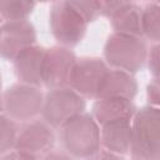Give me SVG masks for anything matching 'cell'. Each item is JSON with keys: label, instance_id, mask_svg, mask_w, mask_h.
Masks as SVG:
<instances>
[{"label": "cell", "instance_id": "25", "mask_svg": "<svg viewBox=\"0 0 160 160\" xmlns=\"http://www.w3.org/2000/svg\"><path fill=\"white\" fill-rule=\"evenodd\" d=\"M132 160H142V159H132Z\"/></svg>", "mask_w": 160, "mask_h": 160}, {"label": "cell", "instance_id": "9", "mask_svg": "<svg viewBox=\"0 0 160 160\" xmlns=\"http://www.w3.org/2000/svg\"><path fill=\"white\" fill-rule=\"evenodd\" d=\"M54 142V128L42 119H34L20 125L15 150L41 158L52 150Z\"/></svg>", "mask_w": 160, "mask_h": 160}, {"label": "cell", "instance_id": "11", "mask_svg": "<svg viewBox=\"0 0 160 160\" xmlns=\"http://www.w3.org/2000/svg\"><path fill=\"white\" fill-rule=\"evenodd\" d=\"M102 15L114 32L141 36V8L132 1H102Z\"/></svg>", "mask_w": 160, "mask_h": 160}, {"label": "cell", "instance_id": "19", "mask_svg": "<svg viewBox=\"0 0 160 160\" xmlns=\"http://www.w3.org/2000/svg\"><path fill=\"white\" fill-rule=\"evenodd\" d=\"M71 2L88 22L102 15V1L90 0V1H71Z\"/></svg>", "mask_w": 160, "mask_h": 160}, {"label": "cell", "instance_id": "14", "mask_svg": "<svg viewBox=\"0 0 160 160\" xmlns=\"http://www.w3.org/2000/svg\"><path fill=\"white\" fill-rule=\"evenodd\" d=\"M138 94V81L131 72L109 68L100 84L99 98H122L132 100Z\"/></svg>", "mask_w": 160, "mask_h": 160}, {"label": "cell", "instance_id": "8", "mask_svg": "<svg viewBox=\"0 0 160 160\" xmlns=\"http://www.w3.org/2000/svg\"><path fill=\"white\" fill-rule=\"evenodd\" d=\"M108 69L109 66L104 59L95 56L80 58L74 65L69 86L85 99H96L100 84Z\"/></svg>", "mask_w": 160, "mask_h": 160}, {"label": "cell", "instance_id": "17", "mask_svg": "<svg viewBox=\"0 0 160 160\" xmlns=\"http://www.w3.org/2000/svg\"><path fill=\"white\" fill-rule=\"evenodd\" d=\"M35 5L29 0H0V16L2 21L28 20Z\"/></svg>", "mask_w": 160, "mask_h": 160}, {"label": "cell", "instance_id": "5", "mask_svg": "<svg viewBox=\"0 0 160 160\" xmlns=\"http://www.w3.org/2000/svg\"><path fill=\"white\" fill-rule=\"evenodd\" d=\"M88 21L76 10L71 1H55L51 4L49 25L58 45L72 48L85 36Z\"/></svg>", "mask_w": 160, "mask_h": 160}, {"label": "cell", "instance_id": "12", "mask_svg": "<svg viewBox=\"0 0 160 160\" xmlns=\"http://www.w3.org/2000/svg\"><path fill=\"white\" fill-rule=\"evenodd\" d=\"M42 46L34 44L21 50L14 59V71L20 82L40 86L42 84V62L45 56Z\"/></svg>", "mask_w": 160, "mask_h": 160}, {"label": "cell", "instance_id": "6", "mask_svg": "<svg viewBox=\"0 0 160 160\" xmlns=\"http://www.w3.org/2000/svg\"><path fill=\"white\" fill-rule=\"evenodd\" d=\"M85 98L70 86L50 89L44 96L41 119L54 129H59L69 120L85 112Z\"/></svg>", "mask_w": 160, "mask_h": 160}, {"label": "cell", "instance_id": "1", "mask_svg": "<svg viewBox=\"0 0 160 160\" xmlns=\"http://www.w3.org/2000/svg\"><path fill=\"white\" fill-rule=\"evenodd\" d=\"M101 126L91 114L82 112L59 128L62 150L74 159H89L101 149Z\"/></svg>", "mask_w": 160, "mask_h": 160}, {"label": "cell", "instance_id": "21", "mask_svg": "<svg viewBox=\"0 0 160 160\" xmlns=\"http://www.w3.org/2000/svg\"><path fill=\"white\" fill-rule=\"evenodd\" d=\"M146 98L149 105L160 108V81L152 80L146 86Z\"/></svg>", "mask_w": 160, "mask_h": 160}, {"label": "cell", "instance_id": "24", "mask_svg": "<svg viewBox=\"0 0 160 160\" xmlns=\"http://www.w3.org/2000/svg\"><path fill=\"white\" fill-rule=\"evenodd\" d=\"M86 160H124V159L121 155H118V154H114L111 151L100 149L96 154H94L91 158H89Z\"/></svg>", "mask_w": 160, "mask_h": 160}, {"label": "cell", "instance_id": "4", "mask_svg": "<svg viewBox=\"0 0 160 160\" xmlns=\"http://www.w3.org/2000/svg\"><path fill=\"white\" fill-rule=\"evenodd\" d=\"M42 91L39 86L16 82L6 88L1 98L2 114L15 121L28 122L41 115L44 105Z\"/></svg>", "mask_w": 160, "mask_h": 160}, {"label": "cell", "instance_id": "2", "mask_svg": "<svg viewBox=\"0 0 160 160\" xmlns=\"http://www.w3.org/2000/svg\"><path fill=\"white\" fill-rule=\"evenodd\" d=\"M149 48L142 36L111 32L104 44V60L109 68L128 72L141 70L148 61Z\"/></svg>", "mask_w": 160, "mask_h": 160}, {"label": "cell", "instance_id": "16", "mask_svg": "<svg viewBox=\"0 0 160 160\" xmlns=\"http://www.w3.org/2000/svg\"><path fill=\"white\" fill-rule=\"evenodd\" d=\"M141 36L152 44L160 42V2H148L141 8Z\"/></svg>", "mask_w": 160, "mask_h": 160}, {"label": "cell", "instance_id": "23", "mask_svg": "<svg viewBox=\"0 0 160 160\" xmlns=\"http://www.w3.org/2000/svg\"><path fill=\"white\" fill-rule=\"evenodd\" d=\"M41 160H75V159L62 149L61 150L52 149L49 152H46L44 156H41Z\"/></svg>", "mask_w": 160, "mask_h": 160}, {"label": "cell", "instance_id": "18", "mask_svg": "<svg viewBox=\"0 0 160 160\" xmlns=\"http://www.w3.org/2000/svg\"><path fill=\"white\" fill-rule=\"evenodd\" d=\"M20 126L18 125V121L12 120L8 115L2 114L0 115V152L6 154L12 150H15L18 136H19Z\"/></svg>", "mask_w": 160, "mask_h": 160}, {"label": "cell", "instance_id": "7", "mask_svg": "<svg viewBox=\"0 0 160 160\" xmlns=\"http://www.w3.org/2000/svg\"><path fill=\"white\" fill-rule=\"evenodd\" d=\"M76 60L78 59L70 48L54 45L46 49L42 62V85L49 90L69 86Z\"/></svg>", "mask_w": 160, "mask_h": 160}, {"label": "cell", "instance_id": "3", "mask_svg": "<svg viewBox=\"0 0 160 160\" xmlns=\"http://www.w3.org/2000/svg\"><path fill=\"white\" fill-rule=\"evenodd\" d=\"M131 125L132 158L160 160V108L146 105L138 109Z\"/></svg>", "mask_w": 160, "mask_h": 160}, {"label": "cell", "instance_id": "15", "mask_svg": "<svg viewBox=\"0 0 160 160\" xmlns=\"http://www.w3.org/2000/svg\"><path fill=\"white\" fill-rule=\"evenodd\" d=\"M131 121L132 120H125L102 125L100 130L101 149L121 156L130 152L132 142Z\"/></svg>", "mask_w": 160, "mask_h": 160}, {"label": "cell", "instance_id": "13", "mask_svg": "<svg viewBox=\"0 0 160 160\" xmlns=\"http://www.w3.org/2000/svg\"><path fill=\"white\" fill-rule=\"evenodd\" d=\"M138 109L132 100L122 98H99L92 106V116L100 126L116 122L132 120Z\"/></svg>", "mask_w": 160, "mask_h": 160}, {"label": "cell", "instance_id": "10", "mask_svg": "<svg viewBox=\"0 0 160 160\" xmlns=\"http://www.w3.org/2000/svg\"><path fill=\"white\" fill-rule=\"evenodd\" d=\"M36 44V31L29 20L2 21L0 26V54L12 60L21 50Z\"/></svg>", "mask_w": 160, "mask_h": 160}, {"label": "cell", "instance_id": "20", "mask_svg": "<svg viewBox=\"0 0 160 160\" xmlns=\"http://www.w3.org/2000/svg\"><path fill=\"white\" fill-rule=\"evenodd\" d=\"M148 68L152 75V80L160 81V42L152 44L148 54Z\"/></svg>", "mask_w": 160, "mask_h": 160}, {"label": "cell", "instance_id": "22", "mask_svg": "<svg viewBox=\"0 0 160 160\" xmlns=\"http://www.w3.org/2000/svg\"><path fill=\"white\" fill-rule=\"evenodd\" d=\"M0 160H41V158L31 155V154H26L22 151H18V150H12L10 152L2 154Z\"/></svg>", "mask_w": 160, "mask_h": 160}]
</instances>
